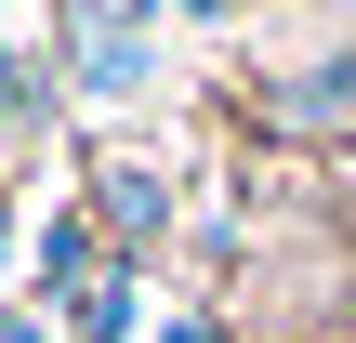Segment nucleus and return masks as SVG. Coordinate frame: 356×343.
I'll return each mask as SVG.
<instances>
[{"label":"nucleus","mask_w":356,"mask_h":343,"mask_svg":"<svg viewBox=\"0 0 356 343\" xmlns=\"http://www.w3.org/2000/svg\"><path fill=\"white\" fill-rule=\"evenodd\" d=\"M264 119H291V132H317V119H356V53H317L304 79H277V93H264Z\"/></svg>","instance_id":"nucleus-1"},{"label":"nucleus","mask_w":356,"mask_h":343,"mask_svg":"<svg viewBox=\"0 0 356 343\" xmlns=\"http://www.w3.org/2000/svg\"><path fill=\"white\" fill-rule=\"evenodd\" d=\"M79 79H92V93H132V79H145V40H132V26H106V40H92V66H79Z\"/></svg>","instance_id":"nucleus-2"}]
</instances>
